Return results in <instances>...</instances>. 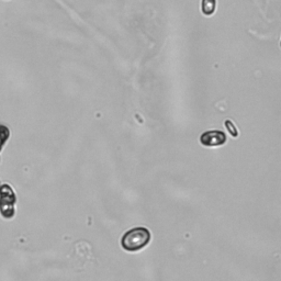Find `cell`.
<instances>
[{"label": "cell", "mask_w": 281, "mask_h": 281, "mask_svg": "<svg viewBox=\"0 0 281 281\" xmlns=\"http://www.w3.org/2000/svg\"><path fill=\"white\" fill-rule=\"evenodd\" d=\"M151 232L145 228H134L122 236L121 245L127 251H137L150 243Z\"/></svg>", "instance_id": "1"}, {"label": "cell", "mask_w": 281, "mask_h": 281, "mask_svg": "<svg viewBox=\"0 0 281 281\" xmlns=\"http://www.w3.org/2000/svg\"><path fill=\"white\" fill-rule=\"evenodd\" d=\"M216 0H202L201 9L204 16H212L215 11Z\"/></svg>", "instance_id": "4"}, {"label": "cell", "mask_w": 281, "mask_h": 281, "mask_svg": "<svg viewBox=\"0 0 281 281\" xmlns=\"http://www.w3.org/2000/svg\"><path fill=\"white\" fill-rule=\"evenodd\" d=\"M17 196L8 184L0 186V215L4 220H11L16 215Z\"/></svg>", "instance_id": "2"}, {"label": "cell", "mask_w": 281, "mask_h": 281, "mask_svg": "<svg viewBox=\"0 0 281 281\" xmlns=\"http://www.w3.org/2000/svg\"><path fill=\"white\" fill-rule=\"evenodd\" d=\"M226 134L224 132L213 130L206 131L200 136V143L202 145L208 147H216L225 144Z\"/></svg>", "instance_id": "3"}, {"label": "cell", "mask_w": 281, "mask_h": 281, "mask_svg": "<svg viewBox=\"0 0 281 281\" xmlns=\"http://www.w3.org/2000/svg\"><path fill=\"white\" fill-rule=\"evenodd\" d=\"M225 126H226V129L229 130V132L231 133L232 136H233V137H238L239 132H238V129H236V127H235L233 122H232L231 120H226V121H225Z\"/></svg>", "instance_id": "5"}]
</instances>
